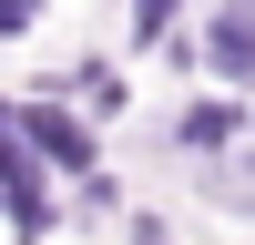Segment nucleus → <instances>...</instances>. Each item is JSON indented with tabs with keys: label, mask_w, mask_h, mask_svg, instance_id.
I'll return each mask as SVG.
<instances>
[{
	"label": "nucleus",
	"mask_w": 255,
	"mask_h": 245,
	"mask_svg": "<svg viewBox=\"0 0 255 245\" xmlns=\"http://www.w3.org/2000/svg\"><path fill=\"white\" fill-rule=\"evenodd\" d=\"M215 61H225V72H255V10H225V31H215Z\"/></svg>",
	"instance_id": "obj_1"
}]
</instances>
